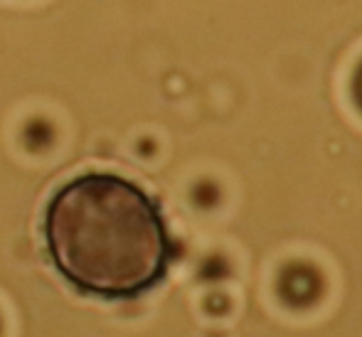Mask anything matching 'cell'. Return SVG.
<instances>
[{"mask_svg":"<svg viewBox=\"0 0 362 337\" xmlns=\"http://www.w3.org/2000/svg\"><path fill=\"white\" fill-rule=\"evenodd\" d=\"M350 96H353V104L362 111V59L353 71V79H350Z\"/></svg>","mask_w":362,"mask_h":337,"instance_id":"cell-3","label":"cell"},{"mask_svg":"<svg viewBox=\"0 0 362 337\" xmlns=\"http://www.w3.org/2000/svg\"><path fill=\"white\" fill-rule=\"evenodd\" d=\"M276 285H279V295H281L284 303H291V305H296V308L310 305L323 293V278H320L318 268L305 261L286 264V266L281 268V273H279Z\"/></svg>","mask_w":362,"mask_h":337,"instance_id":"cell-2","label":"cell"},{"mask_svg":"<svg viewBox=\"0 0 362 337\" xmlns=\"http://www.w3.org/2000/svg\"><path fill=\"white\" fill-rule=\"evenodd\" d=\"M42 237L62 278L106 300L148 293L175 259L158 204L111 172H86L59 187L45 207Z\"/></svg>","mask_w":362,"mask_h":337,"instance_id":"cell-1","label":"cell"}]
</instances>
